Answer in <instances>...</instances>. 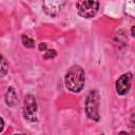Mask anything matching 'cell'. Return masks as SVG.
Here are the masks:
<instances>
[{
  "label": "cell",
  "mask_w": 135,
  "mask_h": 135,
  "mask_svg": "<svg viewBox=\"0 0 135 135\" xmlns=\"http://www.w3.org/2000/svg\"><path fill=\"white\" fill-rule=\"evenodd\" d=\"M101 135H103V134H101Z\"/></svg>",
  "instance_id": "17"
},
{
  "label": "cell",
  "mask_w": 135,
  "mask_h": 135,
  "mask_svg": "<svg viewBox=\"0 0 135 135\" xmlns=\"http://www.w3.org/2000/svg\"><path fill=\"white\" fill-rule=\"evenodd\" d=\"M43 57H44V59H52V58L56 57V51L55 50H46Z\"/></svg>",
  "instance_id": "11"
},
{
  "label": "cell",
  "mask_w": 135,
  "mask_h": 135,
  "mask_svg": "<svg viewBox=\"0 0 135 135\" xmlns=\"http://www.w3.org/2000/svg\"><path fill=\"white\" fill-rule=\"evenodd\" d=\"M131 33H132V36L135 37V26H133V27L131 28Z\"/></svg>",
  "instance_id": "13"
},
{
  "label": "cell",
  "mask_w": 135,
  "mask_h": 135,
  "mask_svg": "<svg viewBox=\"0 0 135 135\" xmlns=\"http://www.w3.org/2000/svg\"><path fill=\"white\" fill-rule=\"evenodd\" d=\"M39 51H46V44L45 43H40L39 44Z\"/></svg>",
  "instance_id": "12"
},
{
  "label": "cell",
  "mask_w": 135,
  "mask_h": 135,
  "mask_svg": "<svg viewBox=\"0 0 135 135\" xmlns=\"http://www.w3.org/2000/svg\"><path fill=\"white\" fill-rule=\"evenodd\" d=\"M7 70H8V65L6 63V60L2 56L1 57V76H4L6 74V72H7Z\"/></svg>",
  "instance_id": "10"
},
{
  "label": "cell",
  "mask_w": 135,
  "mask_h": 135,
  "mask_svg": "<svg viewBox=\"0 0 135 135\" xmlns=\"http://www.w3.org/2000/svg\"><path fill=\"white\" fill-rule=\"evenodd\" d=\"M99 9V2L92 0H83L77 2V12L83 18L94 17Z\"/></svg>",
  "instance_id": "3"
},
{
  "label": "cell",
  "mask_w": 135,
  "mask_h": 135,
  "mask_svg": "<svg viewBox=\"0 0 135 135\" xmlns=\"http://www.w3.org/2000/svg\"><path fill=\"white\" fill-rule=\"evenodd\" d=\"M5 101H6V104L9 105V107H13L17 103L18 97H17V93H16V91L13 86L8 88V90L6 92V95H5Z\"/></svg>",
  "instance_id": "7"
},
{
  "label": "cell",
  "mask_w": 135,
  "mask_h": 135,
  "mask_svg": "<svg viewBox=\"0 0 135 135\" xmlns=\"http://www.w3.org/2000/svg\"><path fill=\"white\" fill-rule=\"evenodd\" d=\"M16 135H24V134H16Z\"/></svg>",
  "instance_id": "16"
},
{
  "label": "cell",
  "mask_w": 135,
  "mask_h": 135,
  "mask_svg": "<svg viewBox=\"0 0 135 135\" xmlns=\"http://www.w3.org/2000/svg\"><path fill=\"white\" fill-rule=\"evenodd\" d=\"M37 103L36 99L32 94H28L24 97L23 101V116L26 120L36 121L37 120Z\"/></svg>",
  "instance_id": "4"
},
{
  "label": "cell",
  "mask_w": 135,
  "mask_h": 135,
  "mask_svg": "<svg viewBox=\"0 0 135 135\" xmlns=\"http://www.w3.org/2000/svg\"><path fill=\"white\" fill-rule=\"evenodd\" d=\"M3 127H4V121H3V118H1V132H2V130H3Z\"/></svg>",
  "instance_id": "14"
},
{
  "label": "cell",
  "mask_w": 135,
  "mask_h": 135,
  "mask_svg": "<svg viewBox=\"0 0 135 135\" xmlns=\"http://www.w3.org/2000/svg\"><path fill=\"white\" fill-rule=\"evenodd\" d=\"M119 135H129V134H128L127 132H120V133H119Z\"/></svg>",
  "instance_id": "15"
},
{
  "label": "cell",
  "mask_w": 135,
  "mask_h": 135,
  "mask_svg": "<svg viewBox=\"0 0 135 135\" xmlns=\"http://www.w3.org/2000/svg\"><path fill=\"white\" fill-rule=\"evenodd\" d=\"M65 4L64 1L61 0H55V1H43L42 7L45 14H47L51 17H56L62 9L63 5Z\"/></svg>",
  "instance_id": "5"
},
{
  "label": "cell",
  "mask_w": 135,
  "mask_h": 135,
  "mask_svg": "<svg viewBox=\"0 0 135 135\" xmlns=\"http://www.w3.org/2000/svg\"><path fill=\"white\" fill-rule=\"evenodd\" d=\"M21 40H22V43H23V45H24V46H26V47H30V49H32V47H34V46H35V41H34L32 38L27 37L26 35H22V37H21Z\"/></svg>",
  "instance_id": "9"
},
{
  "label": "cell",
  "mask_w": 135,
  "mask_h": 135,
  "mask_svg": "<svg viewBox=\"0 0 135 135\" xmlns=\"http://www.w3.org/2000/svg\"><path fill=\"white\" fill-rule=\"evenodd\" d=\"M99 100H100L99 93L96 90L90 91V93L86 97V101H85V113L90 119L95 120V121H98L100 118L99 111H98Z\"/></svg>",
  "instance_id": "2"
},
{
  "label": "cell",
  "mask_w": 135,
  "mask_h": 135,
  "mask_svg": "<svg viewBox=\"0 0 135 135\" xmlns=\"http://www.w3.org/2000/svg\"><path fill=\"white\" fill-rule=\"evenodd\" d=\"M84 80V71L80 65H72L64 77L66 89L73 93H78L83 89Z\"/></svg>",
  "instance_id": "1"
},
{
  "label": "cell",
  "mask_w": 135,
  "mask_h": 135,
  "mask_svg": "<svg viewBox=\"0 0 135 135\" xmlns=\"http://www.w3.org/2000/svg\"><path fill=\"white\" fill-rule=\"evenodd\" d=\"M131 80H132V74L131 73H124L123 75H121L115 84L116 92L119 95L127 94L130 90V86H131Z\"/></svg>",
  "instance_id": "6"
},
{
  "label": "cell",
  "mask_w": 135,
  "mask_h": 135,
  "mask_svg": "<svg viewBox=\"0 0 135 135\" xmlns=\"http://www.w3.org/2000/svg\"><path fill=\"white\" fill-rule=\"evenodd\" d=\"M124 13L132 17L135 18V1H127L124 4Z\"/></svg>",
  "instance_id": "8"
}]
</instances>
